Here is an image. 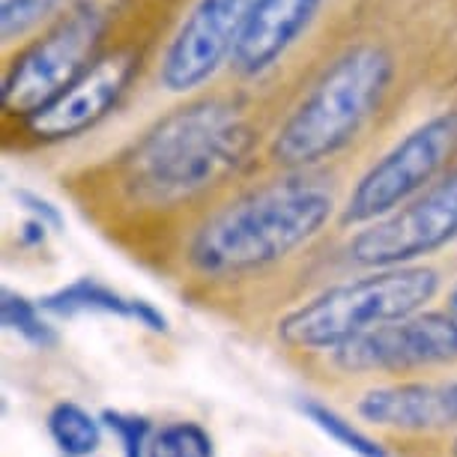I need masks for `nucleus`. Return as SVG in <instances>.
Returning <instances> with one entry per match:
<instances>
[{
    "label": "nucleus",
    "mask_w": 457,
    "mask_h": 457,
    "mask_svg": "<svg viewBox=\"0 0 457 457\" xmlns=\"http://www.w3.org/2000/svg\"><path fill=\"white\" fill-rule=\"evenodd\" d=\"M257 129L228 96L192 99L120 156V188L141 210H177L228 183L254 153Z\"/></svg>",
    "instance_id": "nucleus-1"
},
{
    "label": "nucleus",
    "mask_w": 457,
    "mask_h": 457,
    "mask_svg": "<svg viewBox=\"0 0 457 457\" xmlns=\"http://www.w3.org/2000/svg\"><path fill=\"white\" fill-rule=\"evenodd\" d=\"M338 210L329 179L287 170L248 188L197 224L186 257L206 278H237L290 257L320 234Z\"/></svg>",
    "instance_id": "nucleus-2"
},
{
    "label": "nucleus",
    "mask_w": 457,
    "mask_h": 457,
    "mask_svg": "<svg viewBox=\"0 0 457 457\" xmlns=\"http://www.w3.org/2000/svg\"><path fill=\"white\" fill-rule=\"evenodd\" d=\"M395 75L398 57L386 42L347 46L275 129L270 159L281 170H312L344 153L383 108Z\"/></svg>",
    "instance_id": "nucleus-3"
},
{
    "label": "nucleus",
    "mask_w": 457,
    "mask_h": 457,
    "mask_svg": "<svg viewBox=\"0 0 457 457\" xmlns=\"http://www.w3.org/2000/svg\"><path fill=\"white\" fill-rule=\"evenodd\" d=\"M436 290L439 275L430 266L374 270L302 302L281 317L275 332L290 350L335 353L379 326L425 312Z\"/></svg>",
    "instance_id": "nucleus-4"
},
{
    "label": "nucleus",
    "mask_w": 457,
    "mask_h": 457,
    "mask_svg": "<svg viewBox=\"0 0 457 457\" xmlns=\"http://www.w3.org/2000/svg\"><path fill=\"white\" fill-rule=\"evenodd\" d=\"M120 0H75L72 10L33 39L4 75V111L21 123L48 108L102 57Z\"/></svg>",
    "instance_id": "nucleus-5"
},
{
    "label": "nucleus",
    "mask_w": 457,
    "mask_h": 457,
    "mask_svg": "<svg viewBox=\"0 0 457 457\" xmlns=\"http://www.w3.org/2000/svg\"><path fill=\"white\" fill-rule=\"evenodd\" d=\"M457 156V108L439 111L410 129L392 150H386L350 188L341 206L344 228H365L416 201L421 192L445 177Z\"/></svg>",
    "instance_id": "nucleus-6"
},
{
    "label": "nucleus",
    "mask_w": 457,
    "mask_h": 457,
    "mask_svg": "<svg viewBox=\"0 0 457 457\" xmlns=\"http://www.w3.org/2000/svg\"><path fill=\"white\" fill-rule=\"evenodd\" d=\"M457 239V168L421 192L416 201L350 237L347 257L368 270L416 266Z\"/></svg>",
    "instance_id": "nucleus-7"
},
{
    "label": "nucleus",
    "mask_w": 457,
    "mask_h": 457,
    "mask_svg": "<svg viewBox=\"0 0 457 457\" xmlns=\"http://www.w3.org/2000/svg\"><path fill=\"white\" fill-rule=\"evenodd\" d=\"M257 0H195L159 57V87L174 96L201 90L230 66Z\"/></svg>",
    "instance_id": "nucleus-8"
},
{
    "label": "nucleus",
    "mask_w": 457,
    "mask_h": 457,
    "mask_svg": "<svg viewBox=\"0 0 457 457\" xmlns=\"http://www.w3.org/2000/svg\"><path fill=\"white\" fill-rule=\"evenodd\" d=\"M344 374H403L457 361V320L448 312H419L386 323L332 353Z\"/></svg>",
    "instance_id": "nucleus-9"
},
{
    "label": "nucleus",
    "mask_w": 457,
    "mask_h": 457,
    "mask_svg": "<svg viewBox=\"0 0 457 457\" xmlns=\"http://www.w3.org/2000/svg\"><path fill=\"white\" fill-rule=\"evenodd\" d=\"M137 51L135 48H114L102 54L79 81L66 93L42 108L39 114L24 120V129L33 141L57 144L66 137L84 135L102 117H108L117 108V102L126 96L129 84L137 72Z\"/></svg>",
    "instance_id": "nucleus-10"
},
{
    "label": "nucleus",
    "mask_w": 457,
    "mask_h": 457,
    "mask_svg": "<svg viewBox=\"0 0 457 457\" xmlns=\"http://www.w3.org/2000/svg\"><path fill=\"white\" fill-rule=\"evenodd\" d=\"M326 0H257L237 42L230 69L239 79H261L287 57L323 12Z\"/></svg>",
    "instance_id": "nucleus-11"
},
{
    "label": "nucleus",
    "mask_w": 457,
    "mask_h": 457,
    "mask_svg": "<svg viewBox=\"0 0 457 457\" xmlns=\"http://www.w3.org/2000/svg\"><path fill=\"white\" fill-rule=\"evenodd\" d=\"M356 412L377 428L407 430V434L452 428L457 425V379L379 386L361 395Z\"/></svg>",
    "instance_id": "nucleus-12"
},
{
    "label": "nucleus",
    "mask_w": 457,
    "mask_h": 457,
    "mask_svg": "<svg viewBox=\"0 0 457 457\" xmlns=\"http://www.w3.org/2000/svg\"><path fill=\"white\" fill-rule=\"evenodd\" d=\"M39 308L51 317H75V314H111L120 320H132L135 299L123 293L105 287L93 278H79L72 284H63L54 293L39 299Z\"/></svg>",
    "instance_id": "nucleus-13"
},
{
    "label": "nucleus",
    "mask_w": 457,
    "mask_h": 457,
    "mask_svg": "<svg viewBox=\"0 0 457 457\" xmlns=\"http://www.w3.org/2000/svg\"><path fill=\"white\" fill-rule=\"evenodd\" d=\"M51 443L66 457H93L102 445V419L75 401H57L46 419Z\"/></svg>",
    "instance_id": "nucleus-14"
},
{
    "label": "nucleus",
    "mask_w": 457,
    "mask_h": 457,
    "mask_svg": "<svg viewBox=\"0 0 457 457\" xmlns=\"http://www.w3.org/2000/svg\"><path fill=\"white\" fill-rule=\"evenodd\" d=\"M42 314L46 312L39 308V302L28 299L24 293L4 290V296H0V320H4L6 329L19 335L21 341H28L30 347L51 350L57 347V329Z\"/></svg>",
    "instance_id": "nucleus-15"
},
{
    "label": "nucleus",
    "mask_w": 457,
    "mask_h": 457,
    "mask_svg": "<svg viewBox=\"0 0 457 457\" xmlns=\"http://www.w3.org/2000/svg\"><path fill=\"white\" fill-rule=\"evenodd\" d=\"M299 410L305 412V419L312 421L317 430H323L332 443H338L341 448H347V452H353L356 457H389V452H386L374 436H368L365 430L353 425L350 419H344L338 410L326 407V403L314 398L302 401Z\"/></svg>",
    "instance_id": "nucleus-16"
},
{
    "label": "nucleus",
    "mask_w": 457,
    "mask_h": 457,
    "mask_svg": "<svg viewBox=\"0 0 457 457\" xmlns=\"http://www.w3.org/2000/svg\"><path fill=\"white\" fill-rule=\"evenodd\" d=\"M146 457H215V445L201 421L179 419L156 430Z\"/></svg>",
    "instance_id": "nucleus-17"
},
{
    "label": "nucleus",
    "mask_w": 457,
    "mask_h": 457,
    "mask_svg": "<svg viewBox=\"0 0 457 457\" xmlns=\"http://www.w3.org/2000/svg\"><path fill=\"white\" fill-rule=\"evenodd\" d=\"M99 419H102V425L114 434L123 457H146L153 436H156L150 419L137 416V412H126V410H105Z\"/></svg>",
    "instance_id": "nucleus-18"
},
{
    "label": "nucleus",
    "mask_w": 457,
    "mask_h": 457,
    "mask_svg": "<svg viewBox=\"0 0 457 457\" xmlns=\"http://www.w3.org/2000/svg\"><path fill=\"white\" fill-rule=\"evenodd\" d=\"M60 0H6L0 24H4V39L10 42L21 37L24 30H30L33 24L42 21L46 15L54 10Z\"/></svg>",
    "instance_id": "nucleus-19"
},
{
    "label": "nucleus",
    "mask_w": 457,
    "mask_h": 457,
    "mask_svg": "<svg viewBox=\"0 0 457 457\" xmlns=\"http://www.w3.org/2000/svg\"><path fill=\"white\" fill-rule=\"evenodd\" d=\"M15 201H19L21 210H28L33 215V221L46 224L48 230L63 228V212H60V206L51 204L48 197H42L37 192H28V188H19V192H15Z\"/></svg>",
    "instance_id": "nucleus-20"
},
{
    "label": "nucleus",
    "mask_w": 457,
    "mask_h": 457,
    "mask_svg": "<svg viewBox=\"0 0 457 457\" xmlns=\"http://www.w3.org/2000/svg\"><path fill=\"white\" fill-rule=\"evenodd\" d=\"M445 312L457 320V284H454L452 290H448V305H445Z\"/></svg>",
    "instance_id": "nucleus-21"
},
{
    "label": "nucleus",
    "mask_w": 457,
    "mask_h": 457,
    "mask_svg": "<svg viewBox=\"0 0 457 457\" xmlns=\"http://www.w3.org/2000/svg\"><path fill=\"white\" fill-rule=\"evenodd\" d=\"M452 457H457V439H454V445H452Z\"/></svg>",
    "instance_id": "nucleus-22"
},
{
    "label": "nucleus",
    "mask_w": 457,
    "mask_h": 457,
    "mask_svg": "<svg viewBox=\"0 0 457 457\" xmlns=\"http://www.w3.org/2000/svg\"><path fill=\"white\" fill-rule=\"evenodd\" d=\"M4 4H6V0H4Z\"/></svg>",
    "instance_id": "nucleus-23"
}]
</instances>
